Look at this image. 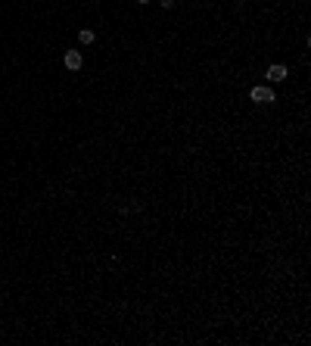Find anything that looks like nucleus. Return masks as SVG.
Listing matches in <instances>:
<instances>
[{
    "instance_id": "1",
    "label": "nucleus",
    "mask_w": 311,
    "mask_h": 346,
    "mask_svg": "<svg viewBox=\"0 0 311 346\" xmlns=\"http://www.w3.org/2000/svg\"><path fill=\"white\" fill-rule=\"evenodd\" d=\"M249 97H252L255 103H274L277 97H274V91L268 84H258V87H252V91H249Z\"/></svg>"
},
{
    "instance_id": "2",
    "label": "nucleus",
    "mask_w": 311,
    "mask_h": 346,
    "mask_svg": "<svg viewBox=\"0 0 311 346\" xmlns=\"http://www.w3.org/2000/svg\"><path fill=\"white\" fill-rule=\"evenodd\" d=\"M62 63H65V69L69 72H78L81 66H84V56L78 53V50H65V56H62Z\"/></svg>"
},
{
    "instance_id": "3",
    "label": "nucleus",
    "mask_w": 311,
    "mask_h": 346,
    "mask_svg": "<svg viewBox=\"0 0 311 346\" xmlns=\"http://www.w3.org/2000/svg\"><path fill=\"white\" fill-rule=\"evenodd\" d=\"M283 78H286V66L274 63L271 69H268V82H274V84H277V82H283Z\"/></svg>"
},
{
    "instance_id": "4",
    "label": "nucleus",
    "mask_w": 311,
    "mask_h": 346,
    "mask_svg": "<svg viewBox=\"0 0 311 346\" xmlns=\"http://www.w3.org/2000/svg\"><path fill=\"white\" fill-rule=\"evenodd\" d=\"M93 38H97V34H93L91 28H84V32H78V41L84 44V47H87V44H93Z\"/></svg>"
},
{
    "instance_id": "5",
    "label": "nucleus",
    "mask_w": 311,
    "mask_h": 346,
    "mask_svg": "<svg viewBox=\"0 0 311 346\" xmlns=\"http://www.w3.org/2000/svg\"><path fill=\"white\" fill-rule=\"evenodd\" d=\"M159 3H162V6H165V10H168V6H174V0H159Z\"/></svg>"
},
{
    "instance_id": "6",
    "label": "nucleus",
    "mask_w": 311,
    "mask_h": 346,
    "mask_svg": "<svg viewBox=\"0 0 311 346\" xmlns=\"http://www.w3.org/2000/svg\"><path fill=\"white\" fill-rule=\"evenodd\" d=\"M140 3H150V0H140Z\"/></svg>"
}]
</instances>
